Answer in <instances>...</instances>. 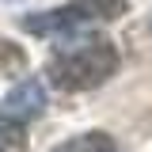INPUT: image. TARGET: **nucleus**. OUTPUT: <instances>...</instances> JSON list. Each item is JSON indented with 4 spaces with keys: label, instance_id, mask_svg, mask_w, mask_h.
Instances as JSON below:
<instances>
[{
    "label": "nucleus",
    "instance_id": "f03ea898",
    "mask_svg": "<svg viewBox=\"0 0 152 152\" xmlns=\"http://www.w3.org/2000/svg\"><path fill=\"white\" fill-rule=\"evenodd\" d=\"M126 15V0H72L50 12H34L23 15V31L31 34H72L91 23H110V19Z\"/></svg>",
    "mask_w": 152,
    "mask_h": 152
},
{
    "label": "nucleus",
    "instance_id": "7ed1b4c3",
    "mask_svg": "<svg viewBox=\"0 0 152 152\" xmlns=\"http://www.w3.org/2000/svg\"><path fill=\"white\" fill-rule=\"evenodd\" d=\"M42 110H46V88H42L38 80H19L15 88L4 95V110L0 114H8V118H15L23 126H31Z\"/></svg>",
    "mask_w": 152,
    "mask_h": 152
},
{
    "label": "nucleus",
    "instance_id": "f257e3e1",
    "mask_svg": "<svg viewBox=\"0 0 152 152\" xmlns=\"http://www.w3.org/2000/svg\"><path fill=\"white\" fill-rule=\"evenodd\" d=\"M118 72V50L107 38H88L57 50L46 61V76L57 91H91Z\"/></svg>",
    "mask_w": 152,
    "mask_h": 152
},
{
    "label": "nucleus",
    "instance_id": "39448f33",
    "mask_svg": "<svg viewBox=\"0 0 152 152\" xmlns=\"http://www.w3.org/2000/svg\"><path fill=\"white\" fill-rule=\"evenodd\" d=\"M23 145H27V126L0 114V152H19Z\"/></svg>",
    "mask_w": 152,
    "mask_h": 152
},
{
    "label": "nucleus",
    "instance_id": "20e7f679",
    "mask_svg": "<svg viewBox=\"0 0 152 152\" xmlns=\"http://www.w3.org/2000/svg\"><path fill=\"white\" fill-rule=\"evenodd\" d=\"M50 152H118V145H114L110 133L88 129V133H76V137H69V141H61V145L50 148Z\"/></svg>",
    "mask_w": 152,
    "mask_h": 152
}]
</instances>
